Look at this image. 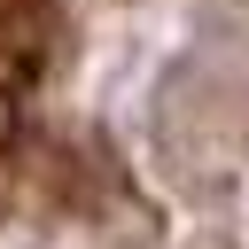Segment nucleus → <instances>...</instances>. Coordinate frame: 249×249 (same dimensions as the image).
I'll list each match as a JSON object with an SVG mask.
<instances>
[{
  "instance_id": "1",
  "label": "nucleus",
  "mask_w": 249,
  "mask_h": 249,
  "mask_svg": "<svg viewBox=\"0 0 249 249\" xmlns=\"http://www.w3.org/2000/svg\"><path fill=\"white\" fill-rule=\"evenodd\" d=\"M54 47V0H0V86H23Z\"/></svg>"
}]
</instances>
